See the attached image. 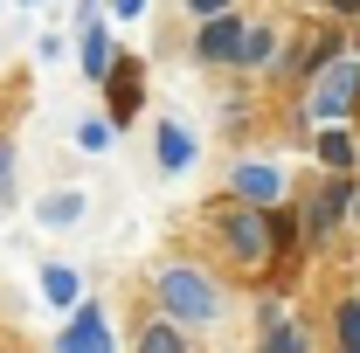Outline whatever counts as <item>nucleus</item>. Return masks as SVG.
Listing matches in <instances>:
<instances>
[{
    "instance_id": "22",
    "label": "nucleus",
    "mask_w": 360,
    "mask_h": 353,
    "mask_svg": "<svg viewBox=\"0 0 360 353\" xmlns=\"http://www.w3.org/2000/svg\"><path fill=\"white\" fill-rule=\"evenodd\" d=\"M222 7H236V0H187V14L201 21V14H222Z\"/></svg>"
},
{
    "instance_id": "14",
    "label": "nucleus",
    "mask_w": 360,
    "mask_h": 353,
    "mask_svg": "<svg viewBox=\"0 0 360 353\" xmlns=\"http://www.w3.org/2000/svg\"><path fill=\"white\" fill-rule=\"evenodd\" d=\"M277 63V28L270 21H243V49H236V70H264Z\"/></svg>"
},
{
    "instance_id": "1",
    "label": "nucleus",
    "mask_w": 360,
    "mask_h": 353,
    "mask_svg": "<svg viewBox=\"0 0 360 353\" xmlns=\"http://www.w3.org/2000/svg\"><path fill=\"white\" fill-rule=\"evenodd\" d=\"M153 312L180 319L187 333H194V326H215V319H222V284L201 264H167L153 277Z\"/></svg>"
},
{
    "instance_id": "11",
    "label": "nucleus",
    "mask_w": 360,
    "mask_h": 353,
    "mask_svg": "<svg viewBox=\"0 0 360 353\" xmlns=\"http://www.w3.org/2000/svg\"><path fill=\"white\" fill-rule=\"evenodd\" d=\"M257 340H264L270 353H305V347H312V333H305V326H291L284 305H257Z\"/></svg>"
},
{
    "instance_id": "20",
    "label": "nucleus",
    "mask_w": 360,
    "mask_h": 353,
    "mask_svg": "<svg viewBox=\"0 0 360 353\" xmlns=\"http://www.w3.org/2000/svg\"><path fill=\"white\" fill-rule=\"evenodd\" d=\"M146 7H153V0H104V14H111V21H139Z\"/></svg>"
},
{
    "instance_id": "24",
    "label": "nucleus",
    "mask_w": 360,
    "mask_h": 353,
    "mask_svg": "<svg viewBox=\"0 0 360 353\" xmlns=\"http://www.w3.org/2000/svg\"><path fill=\"white\" fill-rule=\"evenodd\" d=\"M354 49H360V35H354Z\"/></svg>"
},
{
    "instance_id": "15",
    "label": "nucleus",
    "mask_w": 360,
    "mask_h": 353,
    "mask_svg": "<svg viewBox=\"0 0 360 353\" xmlns=\"http://www.w3.org/2000/svg\"><path fill=\"white\" fill-rule=\"evenodd\" d=\"M42 298H49L56 312H70L77 298H84V277H77L70 264H42Z\"/></svg>"
},
{
    "instance_id": "2",
    "label": "nucleus",
    "mask_w": 360,
    "mask_h": 353,
    "mask_svg": "<svg viewBox=\"0 0 360 353\" xmlns=\"http://www.w3.org/2000/svg\"><path fill=\"white\" fill-rule=\"evenodd\" d=\"M215 236H222V250H229L236 270H264L277 257V222H270V208H250V201L222 208L215 215Z\"/></svg>"
},
{
    "instance_id": "4",
    "label": "nucleus",
    "mask_w": 360,
    "mask_h": 353,
    "mask_svg": "<svg viewBox=\"0 0 360 353\" xmlns=\"http://www.w3.org/2000/svg\"><path fill=\"white\" fill-rule=\"evenodd\" d=\"M236 49H243V14H236V7H222V14H201V21H194V63L236 70Z\"/></svg>"
},
{
    "instance_id": "8",
    "label": "nucleus",
    "mask_w": 360,
    "mask_h": 353,
    "mask_svg": "<svg viewBox=\"0 0 360 353\" xmlns=\"http://www.w3.org/2000/svg\"><path fill=\"white\" fill-rule=\"evenodd\" d=\"M229 194L250 201V208H277V201H284V174L264 167V160H243V167L229 174Z\"/></svg>"
},
{
    "instance_id": "10",
    "label": "nucleus",
    "mask_w": 360,
    "mask_h": 353,
    "mask_svg": "<svg viewBox=\"0 0 360 353\" xmlns=\"http://www.w3.org/2000/svg\"><path fill=\"white\" fill-rule=\"evenodd\" d=\"M77 56H84V77L90 84H104V70H111V14H84V42H77Z\"/></svg>"
},
{
    "instance_id": "21",
    "label": "nucleus",
    "mask_w": 360,
    "mask_h": 353,
    "mask_svg": "<svg viewBox=\"0 0 360 353\" xmlns=\"http://www.w3.org/2000/svg\"><path fill=\"white\" fill-rule=\"evenodd\" d=\"M319 7H326L333 21H360V0H319Z\"/></svg>"
},
{
    "instance_id": "19",
    "label": "nucleus",
    "mask_w": 360,
    "mask_h": 353,
    "mask_svg": "<svg viewBox=\"0 0 360 353\" xmlns=\"http://www.w3.org/2000/svg\"><path fill=\"white\" fill-rule=\"evenodd\" d=\"M14 201V153H7V139H0V208Z\"/></svg>"
},
{
    "instance_id": "5",
    "label": "nucleus",
    "mask_w": 360,
    "mask_h": 353,
    "mask_svg": "<svg viewBox=\"0 0 360 353\" xmlns=\"http://www.w3.org/2000/svg\"><path fill=\"white\" fill-rule=\"evenodd\" d=\"M146 63L139 56H111V70H104V97H111V125H132L139 104H146Z\"/></svg>"
},
{
    "instance_id": "12",
    "label": "nucleus",
    "mask_w": 360,
    "mask_h": 353,
    "mask_svg": "<svg viewBox=\"0 0 360 353\" xmlns=\"http://www.w3.org/2000/svg\"><path fill=\"white\" fill-rule=\"evenodd\" d=\"M84 208H90L84 187H56V194H42V201H35V222H42V229H77V222H84Z\"/></svg>"
},
{
    "instance_id": "23",
    "label": "nucleus",
    "mask_w": 360,
    "mask_h": 353,
    "mask_svg": "<svg viewBox=\"0 0 360 353\" xmlns=\"http://www.w3.org/2000/svg\"><path fill=\"white\" fill-rule=\"evenodd\" d=\"M347 215H354V222H360V180H354V194H347Z\"/></svg>"
},
{
    "instance_id": "6",
    "label": "nucleus",
    "mask_w": 360,
    "mask_h": 353,
    "mask_svg": "<svg viewBox=\"0 0 360 353\" xmlns=\"http://www.w3.org/2000/svg\"><path fill=\"white\" fill-rule=\"evenodd\" d=\"M347 194H354V174H326L312 194H305V236H312V243L333 236V222L347 215Z\"/></svg>"
},
{
    "instance_id": "3",
    "label": "nucleus",
    "mask_w": 360,
    "mask_h": 353,
    "mask_svg": "<svg viewBox=\"0 0 360 353\" xmlns=\"http://www.w3.org/2000/svg\"><path fill=\"white\" fill-rule=\"evenodd\" d=\"M360 104V63L354 56H326L312 70V90H305V118L312 125H333V118H347Z\"/></svg>"
},
{
    "instance_id": "18",
    "label": "nucleus",
    "mask_w": 360,
    "mask_h": 353,
    "mask_svg": "<svg viewBox=\"0 0 360 353\" xmlns=\"http://www.w3.org/2000/svg\"><path fill=\"white\" fill-rule=\"evenodd\" d=\"M333 340L347 353H360V298H340V305H333Z\"/></svg>"
},
{
    "instance_id": "13",
    "label": "nucleus",
    "mask_w": 360,
    "mask_h": 353,
    "mask_svg": "<svg viewBox=\"0 0 360 353\" xmlns=\"http://www.w3.org/2000/svg\"><path fill=\"white\" fill-rule=\"evenodd\" d=\"M319 167H326V174H354V132H347V125H340V118H333V125H319Z\"/></svg>"
},
{
    "instance_id": "17",
    "label": "nucleus",
    "mask_w": 360,
    "mask_h": 353,
    "mask_svg": "<svg viewBox=\"0 0 360 353\" xmlns=\"http://www.w3.org/2000/svg\"><path fill=\"white\" fill-rule=\"evenodd\" d=\"M111 146H118L111 111H104V118H77V153H111Z\"/></svg>"
},
{
    "instance_id": "9",
    "label": "nucleus",
    "mask_w": 360,
    "mask_h": 353,
    "mask_svg": "<svg viewBox=\"0 0 360 353\" xmlns=\"http://www.w3.org/2000/svg\"><path fill=\"white\" fill-rule=\"evenodd\" d=\"M153 160H160V174H187V167L201 160V146H194V132H187L180 118H160V125H153Z\"/></svg>"
},
{
    "instance_id": "7",
    "label": "nucleus",
    "mask_w": 360,
    "mask_h": 353,
    "mask_svg": "<svg viewBox=\"0 0 360 353\" xmlns=\"http://www.w3.org/2000/svg\"><path fill=\"white\" fill-rule=\"evenodd\" d=\"M111 340H118V333H111V319H104V305H84V298L70 305V326L56 333V347H63V353H104Z\"/></svg>"
},
{
    "instance_id": "16",
    "label": "nucleus",
    "mask_w": 360,
    "mask_h": 353,
    "mask_svg": "<svg viewBox=\"0 0 360 353\" xmlns=\"http://www.w3.org/2000/svg\"><path fill=\"white\" fill-rule=\"evenodd\" d=\"M180 347H187V326L167 319V312H153V319H146V333H139V353H180Z\"/></svg>"
}]
</instances>
